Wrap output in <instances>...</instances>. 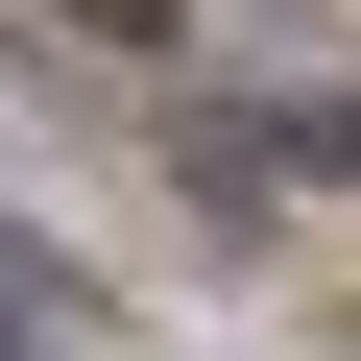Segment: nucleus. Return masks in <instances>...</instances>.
<instances>
[{
  "label": "nucleus",
  "instance_id": "obj_1",
  "mask_svg": "<svg viewBox=\"0 0 361 361\" xmlns=\"http://www.w3.org/2000/svg\"><path fill=\"white\" fill-rule=\"evenodd\" d=\"M0 361H121V313H97V289L25 241V217H0Z\"/></svg>",
  "mask_w": 361,
  "mask_h": 361
},
{
  "label": "nucleus",
  "instance_id": "obj_2",
  "mask_svg": "<svg viewBox=\"0 0 361 361\" xmlns=\"http://www.w3.org/2000/svg\"><path fill=\"white\" fill-rule=\"evenodd\" d=\"M25 25H73V49H121V73H193V0H25Z\"/></svg>",
  "mask_w": 361,
  "mask_h": 361
}]
</instances>
